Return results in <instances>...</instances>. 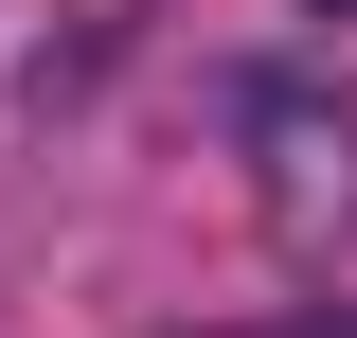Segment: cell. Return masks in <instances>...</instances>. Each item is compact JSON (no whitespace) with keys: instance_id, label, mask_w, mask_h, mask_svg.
<instances>
[{"instance_id":"obj_1","label":"cell","mask_w":357,"mask_h":338,"mask_svg":"<svg viewBox=\"0 0 357 338\" xmlns=\"http://www.w3.org/2000/svg\"><path fill=\"white\" fill-rule=\"evenodd\" d=\"M286 338H340V321H286Z\"/></svg>"}]
</instances>
